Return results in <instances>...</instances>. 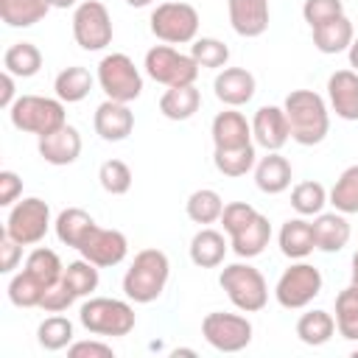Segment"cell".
I'll use <instances>...</instances> for the list:
<instances>
[{"label":"cell","mask_w":358,"mask_h":358,"mask_svg":"<svg viewBox=\"0 0 358 358\" xmlns=\"http://www.w3.org/2000/svg\"><path fill=\"white\" fill-rule=\"evenodd\" d=\"M291 140L299 145H319L330 131V112L319 92L313 90H294L282 101Z\"/></svg>","instance_id":"1"},{"label":"cell","mask_w":358,"mask_h":358,"mask_svg":"<svg viewBox=\"0 0 358 358\" xmlns=\"http://www.w3.org/2000/svg\"><path fill=\"white\" fill-rule=\"evenodd\" d=\"M171 277V263L162 249H140L123 274V294L137 305H148L162 296Z\"/></svg>","instance_id":"2"},{"label":"cell","mask_w":358,"mask_h":358,"mask_svg":"<svg viewBox=\"0 0 358 358\" xmlns=\"http://www.w3.org/2000/svg\"><path fill=\"white\" fill-rule=\"evenodd\" d=\"M218 285L241 313H257L268 302L266 277L249 263H229L218 274Z\"/></svg>","instance_id":"3"},{"label":"cell","mask_w":358,"mask_h":358,"mask_svg":"<svg viewBox=\"0 0 358 358\" xmlns=\"http://www.w3.org/2000/svg\"><path fill=\"white\" fill-rule=\"evenodd\" d=\"M78 322L84 330H90L92 336H129L134 330V308L123 299H112V296H90L81 310H78Z\"/></svg>","instance_id":"4"},{"label":"cell","mask_w":358,"mask_h":358,"mask_svg":"<svg viewBox=\"0 0 358 358\" xmlns=\"http://www.w3.org/2000/svg\"><path fill=\"white\" fill-rule=\"evenodd\" d=\"M11 126L28 134H48L59 126L67 123V112H64V101L59 98H45V95H20L11 109H8Z\"/></svg>","instance_id":"5"},{"label":"cell","mask_w":358,"mask_h":358,"mask_svg":"<svg viewBox=\"0 0 358 358\" xmlns=\"http://www.w3.org/2000/svg\"><path fill=\"white\" fill-rule=\"evenodd\" d=\"M95 78H98V87L103 90V95L112 101H120V103H131L143 92V76L126 53H106L98 62Z\"/></svg>","instance_id":"6"},{"label":"cell","mask_w":358,"mask_h":358,"mask_svg":"<svg viewBox=\"0 0 358 358\" xmlns=\"http://www.w3.org/2000/svg\"><path fill=\"white\" fill-rule=\"evenodd\" d=\"M143 67H145L148 78H154L157 84H165V87L196 84L199 70H201L190 53H179V50H173L171 45H154V48L145 53Z\"/></svg>","instance_id":"7"},{"label":"cell","mask_w":358,"mask_h":358,"mask_svg":"<svg viewBox=\"0 0 358 358\" xmlns=\"http://www.w3.org/2000/svg\"><path fill=\"white\" fill-rule=\"evenodd\" d=\"M151 34L168 45H187L199 34V11L190 3H159L151 11Z\"/></svg>","instance_id":"8"},{"label":"cell","mask_w":358,"mask_h":358,"mask_svg":"<svg viewBox=\"0 0 358 358\" xmlns=\"http://www.w3.org/2000/svg\"><path fill=\"white\" fill-rule=\"evenodd\" d=\"M112 17L101 0H81L73 11V39L81 50H103L112 45Z\"/></svg>","instance_id":"9"},{"label":"cell","mask_w":358,"mask_h":358,"mask_svg":"<svg viewBox=\"0 0 358 358\" xmlns=\"http://www.w3.org/2000/svg\"><path fill=\"white\" fill-rule=\"evenodd\" d=\"M319 294H322V271L302 260L291 263L274 285V296L285 310L308 308Z\"/></svg>","instance_id":"10"},{"label":"cell","mask_w":358,"mask_h":358,"mask_svg":"<svg viewBox=\"0 0 358 358\" xmlns=\"http://www.w3.org/2000/svg\"><path fill=\"white\" fill-rule=\"evenodd\" d=\"M201 336L218 352H241L252 344V322L241 313L213 310L201 319Z\"/></svg>","instance_id":"11"},{"label":"cell","mask_w":358,"mask_h":358,"mask_svg":"<svg viewBox=\"0 0 358 358\" xmlns=\"http://www.w3.org/2000/svg\"><path fill=\"white\" fill-rule=\"evenodd\" d=\"M50 229V207L48 201H42L39 196H28L17 204H11L8 221H6V232L22 243V246H34L39 243Z\"/></svg>","instance_id":"12"},{"label":"cell","mask_w":358,"mask_h":358,"mask_svg":"<svg viewBox=\"0 0 358 358\" xmlns=\"http://www.w3.org/2000/svg\"><path fill=\"white\" fill-rule=\"evenodd\" d=\"M81 257L95 263L98 268H109L126 260L129 255V241L120 229H103V227H92V232L87 235V241L81 243Z\"/></svg>","instance_id":"13"},{"label":"cell","mask_w":358,"mask_h":358,"mask_svg":"<svg viewBox=\"0 0 358 358\" xmlns=\"http://www.w3.org/2000/svg\"><path fill=\"white\" fill-rule=\"evenodd\" d=\"M92 126H95V134L101 140L120 143L134 129V112L129 109V103H120V101L106 98L103 103H98V109L92 115Z\"/></svg>","instance_id":"14"},{"label":"cell","mask_w":358,"mask_h":358,"mask_svg":"<svg viewBox=\"0 0 358 358\" xmlns=\"http://www.w3.org/2000/svg\"><path fill=\"white\" fill-rule=\"evenodd\" d=\"M252 137L266 151H280L291 140L285 109L282 106H260L252 117Z\"/></svg>","instance_id":"15"},{"label":"cell","mask_w":358,"mask_h":358,"mask_svg":"<svg viewBox=\"0 0 358 358\" xmlns=\"http://www.w3.org/2000/svg\"><path fill=\"white\" fill-rule=\"evenodd\" d=\"M255 90H257V81L246 67H224L213 81L215 98L232 109L249 103L255 98Z\"/></svg>","instance_id":"16"},{"label":"cell","mask_w":358,"mask_h":358,"mask_svg":"<svg viewBox=\"0 0 358 358\" xmlns=\"http://www.w3.org/2000/svg\"><path fill=\"white\" fill-rule=\"evenodd\" d=\"M227 14H229L232 31L246 39L266 34L268 17H271L268 0H227Z\"/></svg>","instance_id":"17"},{"label":"cell","mask_w":358,"mask_h":358,"mask_svg":"<svg viewBox=\"0 0 358 358\" xmlns=\"http://www.w3.org/2000/svg\"><path fill=\"white\" fill-rule=\"evenodd\" d=\"M39 157L50 165H73L81 154V134L76 126L64 123L39 137Z\"/></svg>","instance_id":"18"},{"label":"cell","mask_w":358,"mask_h":358,"mask_svg":"<svg viewBox=\"0 0 358 358\" xmlns=\"http://www.w3.org/2000/svg\"><path fill=\"white\" fill-rule=\"evenodd\" d=\"M327 98H330V109L341 120H358V73L336 70L327 78Z\"/></svg>","instance_id":"19"},{"label":"cell","mask_w":358,"mask_h":358,"mask_svg":"<svg viewBox=\"0 0 358 358\" xmlns=\"http://www.w3.org/2000/svg\"><path fill=\"white\" fill-rule=\"evenodd\" d=\"M210 134H213L215 148H238V145H249L255 140L252 137V123L232 106L213 117Z\"/></svg>","instance_id":"20"},{"label":"cell","mask_w":358,"mask_h":358,"mask_svg":"<svg viewBox=\"0 0 358 358\" xmlns=\"http://www.w3.org/2000/svg\"><path fill=\"white\" fill-rule=\"evenodd\" d=\"M291 162L280 154V151H268L263 159L255 162V185L260 193H268V196H277L282 190L291 187Z\"/></svg>","instance_id":"21"},{"label":"cell","mask_w":358,"mask_h":358,"mask_svg":"<svg viewBox=\"0 0 358 358\" xmlns=\"http://www.w3.org/2000/svg\"><path fill=\"white\" fill-rule=\"evenodd\" d=\"M350 221H347V215L344 213H338V210H333V213H319L316 218H313V243H316V249L319 252H327V255H333V252H341L344 246H347V241H350Z\"/></svg>","instance_id":"22"},{"label":"cell","mask_w":358,"mask_h":358,"mask_svg":"<svg viewBox=\"0 0 358 358\" xmlns=\"http://www.w3.org/2000/svg\"><path fill=\"white\" fill-rule=\"evenodd\" d=\"M277 243H280V252L291 260H305L316 243H313V224L305 221V218H288L282 227H280V235H277Z\"/></svg>","instance_id":"23"},{"label":"cell","mask_w":358,"mask_h":358,"mask_svg":"<svg viewBox=\"0 0 358 358\" xmlns=\"http://www.w3.org/2000/svg\"><path fill=\"white\" fill-rule=\"evenodd\" d=\"M310 34H313L316 50H319V53H327V56L344 53V50L352 45V39H355V31H352V22L347 20V14H341V17H336V20H327V22H322V25L310 28Z\"/></svg>","instance_id":"24"},{"label":"cell","mask_w":358,"mask_h":358,"mask_svg":"<svg viewBox=\"0 0 358 358\" xmlns=\"http://www.w3.org/2000/svg\"><path fill=\"white\" fill-rule=\"evenodd\" d=\"M271 241V224L263 213H257L243 229H238L235 235H229V246L238 257H257Z\"/></svg>","instance_id":"25"},{"label":"cell","mask_w":358,"mask_h":358,"mask_svg":"<svg viewBox=\"0 0 358 358\" xmlns=\"http://www.w3.org/2000/svg\"><path fill=\"white\" fill-rule=\"evenodd\" d=\"M92 227H95V218L87 210H81V207H67L53 221L56 238L64 246H70V249H81V243L87 241V235L92 232Z\"/></svg>","instance_id":"26"},{"label":"cell","mask_w":358,"mask_h":358,"mask_svg":"<svg viewBox=\"0 0 358 358\" xmlns=\"http://www.w3.org/2000/svg\"><path fill=\"white\" fill-rule=\"evenodd\" d=\"M227 238L218 232V229H210V227H201L193 238H190V260L199 266V268H215L224 263L227 257Z\"/></svg>","instance_id":"27"},{"label":"cell","mask_w":358,"mask_h":358,"mask_svg":"<svg viewBox=\"0 0 358 358\" xmlns=\"http://www.w3.org/2000/svg\"><path fill=\"white\" fill-rule=\"evenodd\" d=\"M201 106V92L196 90V84H185V87H168L159 98V112L168 120H190Z\"/></svg>","instance_id":"28"},{"label":"cell","mask_w":358,"mask_h":358,"mask_svg":"<svg viewBox=\"0 0 358 358\" xmlns=\"http://www.w3.org/2000/svg\"><path fill=\"white\" fill-rule=\"evenodd\" d=\"M50 0H0V20L8 28H31L48 17Z\"/></svg>","instance_id":"29"},{"label":"cell","mask_w":358,"mask_h":358,"mask_svg":"<svg viewBox=\"0 0 358 358\" xmlns=\"http://www.w3.org/2000/svg\"><path fill=\"white\" fill-rule=\"evenodd\" d=\"M95 81H98V78H95L87 67L73 64V67H64V70L56 76L53 90H56V98H59V101H64V103H78V101H84V98L90 95V90H92Z\"/></svg>","instance_id":"30"},{"label":"cell","mask_w":358,"mask_h":358,"mask_svg":"<svg viewBox=\"0 0 358 358\" xmlns=\"http://www.w3.org/2000/svg\"><path fill=\"white\" fill-rule=\"evenodd\" d=\"M333 333H336V316L327 313V310H319V308L302 313L299 322H296V336H299V341L308 344V347H322V344H327V341L333 338Z\"/></svg>","instance_id":"31"},{"label":"cell","mask_w":358,"mask_h":358,"mask_svg":"<svg viewBox=\"0 0 358 358\" xmlns=\"http://www.w3.org/2000/svg\"><path fill=\"white\" fill-rule=\"evenodd\" d=\"M42 67V50L34 42H14L3 53V70H8L17 78H31Z\"/></svg>","instance_id":"32"},{"label":"cell","mask_w":358,"mask_h":358,"mask_svg":"<svg viewBox=\"0 0 358 358\" xmlns=\"http://www.w3.org/2000/svg\"><path fill=\"white\" fill-rule=\"evenodd\" d=\"M257 162V154H255V143L249 145H238V148H215L213 151V165L218 173L224 176H246Z\"/></svg>","instance_id":"33"},{"label":"cell","mask_w":358,"mask_h":358,"mask_svg":"<svg viewBox=\"0 0 358 358\" xmlns=\"http://www.w3.org/2000/svg\"><path fill=\"white\" fill-rule=\"evenodd\" d=\"M185 210H187V218L193 224H215V221H221L224 201L213 187H201V190H193L187 196Z\"/></svg>","instance_id":"34"},{"label":"cell","mask_w":358,"mask_h":358,"mask_svg":"<svg viewBox=\"0 0 358 358\" xmlns=\"http://www.w3.org/2000/svg\"><path fill=\"white\" fill-rule=\"evenodd\" d=\"M45 294H48V285H42L28 268H22L20 274H14L11 282H8V299L17 308H39L42 299H45Z\"/></svg>","instance_id":"35"},{"label":"cell","mask_w":358,"mask_h":358,"mask_svg":"<svg viewBox=\"0 0 358 358\" xmlns=\"http://www.w3.org/2000/svg\"><path fill=\"white\" fill-rule=\"evenodd\" d=\"M36 341H39V347L48 350V352H59V350L70 347V344H73V322H70L67 316H59V313L48 316V319L36 327Z\"/></svg>","instance_id":"36"},{"label":"cell","mask_w":358,"mask_h":358,"mask_svg":"<svg viewBox=\"0 0 358 358\" xmlns=\"http://www.w3.org/2000/svg\"><path fill=\"white\" fill-rule=\"evenodd\" d=\"M327 201L333 204V210L344 213V215H352L358 213V165H350L341 171V176L336 179Z\"/></svg>","instance_id":"37"},{"label":"cell","mask_w":358,"mask_h":358,"mask_svg":"<svg viewBox=\"0 0 358 358\" xmlns=\"http://www.w3.org/2000/svg\"><path fill=\"white\" fill-rule=\"evenodd\" d=\"M25 268L42 282V285H56L59 280H62V274H64V266H62V260H59V255L53 252V249H48V246H36L28 257H25Z\"/></svg>","instance_id":"38"},{"label":"cell","mask_w":358,"mask_h":358,"mask_svg":"<svg viewBox=\"0 0 358 358\" xmlns=\"http://www.w3.org/2000/svg\"><path fill=\"white\" fill-rule=\"evenodd\" d=\"M336 330L347 341H358V291L347 285L336 296Z\"/></svg>","instance_id":"39"},{"label":"cell","mask_w":358,"mask_h":358,"mask_svg":"<svg viewBox=\"0 0 358 358\" xmlns=\"http://www.w3.org/2000/svg\"><path fill=\"white\" fill-rule=\"evenodd\" d=\"M190 56L196 59L199 67H210V70H224L229 62V48L215 39V36H196L190 42Z\"/></svg>","instance_id":"40"},{"label":"cell","mask_w":358,"mask_h":358,"mask_svg":"<svg viewBox=\"0 0 358 358\" xmlns=\"http://www.w3.org/2000/svg\"><path fill=\"white\" fill-rule=\"evenodd\" d=\"M327 204V190L319 182H299L291 190V207L299 215H319Z\"/></svg>","instance_id":"41"},{"label":"cell","mask_w":358,"mask_h":358,"mask_svg":"<svg viewBox=\"0 0 358 358\" xmlns=\"http://www.w3.org/2000/svg\"><path fill=\"white\" fill-rule=\"evenodd\" d=\"M62 280L76 291V296H90L98 288V280L101 277H98V266L81 257V260H73V263L64 266Z\"/></svg>","instance_id":"42"},{"label":"cell","mask_w":358,"mask_h":358,"mask_svg":"<svg viewBox=\"0 0 358 358\" xmlns=\"http://www.w3.org/2000/svg\"><path fill=\"white\" fill-rule=\"evenodd\" d=\"M98 182L106 193L112 196H123L129 193L131 187V168L123 162V159H106L101 168H98Z\"/></svg>","instance_id":"43"},{"label":"cell","mask_w":358,"mask_h":358,"mask_svg":"<svg viewBox=\"0 0 358 358\" xmlns=\"http://www.w3.org/2000/svg\"><path fill=\"white\" fill-rule=\"evenodd\" d=\"M344 14V3L341 0H305L302 3V17L310 28L327 22V20H336Z\"/></svg>","instance_id":"44"},{"label":"cell","mask_w":358,"mask_h":358,"mask_svg":"<svg viewBox=\"0 0 358 358\" xmlns=\"http://www.w3.org/2000/svg\"><path fill=\"white\" fill-rule=\"evenodd\" d=\"M257 215V210L246 201H232V204H224V213H221V224H224V232L227 235H235L238 229H243L252 218Z\"/></svg>","instance_id":"45"},{"label":"cell","mask_w":358,"mask_h":358,"mask_svg":"<svg viewBox=\"0 0 358 358\" xmlns=\"http://www.w3.org/2000/svg\"><path fill=\"white\" fill-rule=\"evenodd\" d=\"M78 296H76V291L64 282V280H59L56 285H50L48 288V294H45V299H42V310H48V313H62V310H67L73 302H76Z\"/></svg>","instance_id":"46"},{"label":"cell","mask_w":358,"mask_h":358,"mask_svg":"<svg viewBox=\"0 0 358 358\" xmlns=\"http://www.w3.org/2000/svg\"><path fill=\"white\" fill-rule=\"evenodd\" d=\"M20 260H22V243H17V241L3 229V232H0V271H3V274H11Z\"/></svg>","instance_id":"47"},{"label":"cell","mask_w":358,"mask_h":358,"mask_svg":"<svg viewBox=\"0 0 358 358\" xmlns=\"http://www.w3.org/2000/svg\"><path fill=\"white\" fill-rule=\"evenodd\" d=\"M67 355L70 358H115V350L103 341H73L67 347Z\"/></svg>","instance_id":"48"},{"label":"cell","mask_w":358,"mask_h":358,"mask_svg":"<svg viewBox=\"0 0 358 358\" xmlns=\"http://www.w3.org/2000/svg\"><path fill=\"white\" fill-rule=\"evenodd\" d=\"M20 193H22V179L14 171H0V204L11 207Z\"/></svg>","instance_id":"49"},{"label":"cell","mask_w":358,"mask_h":358,"mask_svg":"<svg viewBox=\"0 0 358 358\" xmlns=\"http://www.w3.org/2000/svg\"><path fill=\"white\" fill-rule=\"evenodd\" d=\"M14 78L17 76H11L8 70H3V76H0V106L3 109H11V103L17 101V90H14Z\"/></svg>","instance_id":"50"},{"label":"cell","mask_w":358,"mask_h":358,"mask_svg":"<svg viewBox=\"0 0 358 358\" xmlns=\"http://www.w3.org/2000/svg\"><path fill=\"white\" fill-rule=\"evenodd\" d=\"M347 56H350V67L358 73V36L352 39V45L347 48Z\"/></svg>","instance_id":"51"},{"label":"cell","mask_w":358,"mask_h":358,"mask_svg":"<svg viewBox=\"0 0 358 358\" xmlns=\"http://www.w3.org/2000/svg\"><path fill=\"white\" fill-rule=\"evenodd\" d=\"M350 285L358 291V249H355V255H352V280H350Z\"/></svg>","instance_id":"52"},{"label":"cell","mask_w":358,"mask_h":358,"mask_svg":"<svg viewBox=\"0 0 358 358\" xmlns=\"http://www.w3.org/2000/svg\"><path fill=\"white\" fill-rule=\"evenodd\" d=\"M53 3V8H73V6H78V0H50Z\"/></svg>","instance_id":"53"},{"label":"cell","mask_w":358,"mask_h":358,"mask_svg":"<svg viewBox=\"0 0 358 358\" xmlns=\"http://www.w3.org/2000/svg\"><path fill=\"white\" fill-rule=\"evenodd\" d=\"M126 3H129L131 8H145V6H151L154 0H126Z\"/></svg>","instance_id":"54"},{"label":"cell","mask_w":358,"mask_h":358,"mask_svg":"<svg viewBox=\"0 0 358 358\" xmlns=\"http://www.w3.org/2000/svg\"><path fill=\"white\" fill-rule=\"evenodd\" d=\"M352 358H358V350H352Z\"/></svg>","instance_id":"55"}]
</instances>
